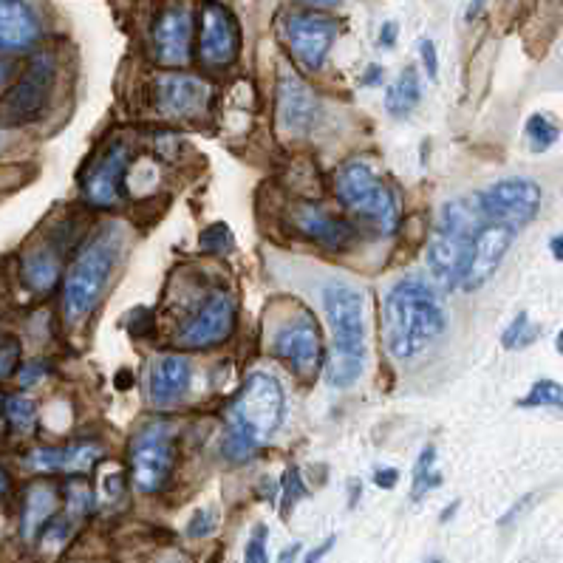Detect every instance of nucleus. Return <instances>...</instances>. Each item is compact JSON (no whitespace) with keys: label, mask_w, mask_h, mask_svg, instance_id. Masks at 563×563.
I'll list each match as a JSON object with an SVG mask.
<instances>
[{"label":"nucleus","mask_w":563,"mask_h":563,"mask_svg":"<svg viewBox=\"0 0 563 563\" xmlns=\"http://www.w3.org/2000/svg\"><path fill=\"white\" fill-rule=\"evenodd\" d=\"M447 328V314L436 292L420 278H402L385 295V349L397 359H411L436 343Z\"/></svg>","instance_id":"f257e3e1"},{"label":"nucleus","mask_w":563,"mask_h":563,"mask_svg":"<svg viewBox=\"0 0 563 563\" xmlns=\"http://www.w3.org/2000/svg\"><path fill=\"white\" fill-rule=\"evenodd\" d=\"M323 309L331 326V354L326 359V380L331 388H351L363 377L366 345V297L349 283H331L323 289Z\"/></svg>","instance_id":"f03ea898"},{"label":"nucleus","mask_w":563,"mask_h":563,"mask_svg":"<svg viewBox=\"0 0 563 563\" xmlns=\"http://www.w3.org/2000/svg\"><path fill=\"white\" fill-rule=\"evenodd\" d=\"M283 420V388L266 371H255L241 385L229 405V425L224 436V456L229 461H247L258 453Z\"/></svg>","instance_id":"7ed1b4c3"},{"label":"nucleus","mask_w":563,"mask_h":563,"mask_svg":"<svg viewBox=\"0 0 563 563\" xmlns=\"http://www.w3.org/2000/svg\"><path fill=\"white\" fill-rule=\"evenodd\" d=\"M475 215H482L479 207L475 204L470 207L467 201H451L439 215L436 233H433L428 247V269L433 281L442 283L444 289H451L461 281L473 233L479 229Z\"/></svg>","instance_id":"20e7f679"},{"label":"nucleus","mask_w":563,"mask_h":563,"mask_svg":"<svg viewBox=\"0 0 563 563\" xmlns=\"http://www.w3.org/2000/svg\"><path fill=\"white\" fill-rule=\"evenodd\" d=\"M117 255H120V238H113L111 233H103L82 247L63 289L66 314L71 320L85 317L99 303L111 281V272L117 266Z\"/></svg>","instance_id":"39448f33"},{"label":"nucleus","mask_w":563,"mask_h":563,"mask_svg":"<svg viewBox=\"0 0 563 563\" xmlns=\"http://www.w3.org/2000/svg\"><path fill=\"white\" fill-rule=\"evenodd\" d=\"M337 198L343 201L351 212L368 215L382 233H394L399 224V210L391 190L374 176V170L363 162H349L343 165L337 179H335Z\"/></svg>","instance_id":"423d86ee"},{"label":"nucleus","mask_w":563,"mask_h":563,"mask_svg":"<svg viewBox=\"0 0 563 563\" xmlns=\"http://www.w3.org/2000/svg\"><path fill=\"white\" fill-rule=\"evenodd\" d=\"M131 473L142 493H158L173 473V433L165 422L144 425L131 442Z\"/></svg>","instance_id":"0eeeda50"},{"label":"nucleus","mask_w":563,"mask_h":563,"mask_svg":"<svg viewBox=\"0 0 563 563\" xmlns=\"http://www.w3.org/2000/svg\"><path fill=\"white\" fill-rule=\"evenodd\" d=\"M54 89V63L51 57H37L26 77L12 85L0 99V127H18L35 122L49 105Z\"/></svg>","instance_id":"6e6552de"},{"label":"nucleus","mask_w":563,"mask_h":563,"mask_svg":"<svg viewBox=\"0 0 563 563\" xmlns=\"http://www.w3.org/2000/svg\"><path fill=\"white\" fill-rule=\"evenodd\" d=\"M475 207L487 221L524 227L541 210V187L532 179H504L475 196Z\"/></svg>","instance_id":"1a4fd4ad"},{"label":"nucleus","mask_w":563,"mask_h":563,"mask_svg":"<svg viewBox=\"0 0 563 563\" xmlns=\"http://www.w3.org/2000/svg\"><path fill=\"white\" fill-rule=\"evenodd\" d=\"M272 354L281 357L297 377L312 380L323 366V335L317 328L312 314H297L295 320L281 326V331L272 340Z\"/></svg>","instance_id":"9d476101"},{"label":"nucleus","mask_w":563,"mask_h":563,"mask_svg":"<svg viewBox=\"0 0 563 563\" xmlns=\"http://www.w3.org/2000/svg\"><path fill=\"white\" fill-rule=\"evenodd\" d=\"M515 238V227L501 224V221H487L479 224V229L473 233L470 250H467V261H465V272H461L459 286L465 289H482L490 278L496 275L498 264L504 261V255L510 252Z\"/></svg>","instance_id":"9b49d317"},{"label":"nucleus","mask_w":563,"mask_h":563,"mask_svg":"<svg viewBox=\"0 0 563 563\" xmlns=\"http://www.w3.org/2000/svg\"><path fill=\"white\" fill-rule=\"evenodd\" d=\"M241 49V28L221 4L207 0L198 20V57L207 68H227Z\"/></svg>","instance_id":"f8f14e48"},{"label":"nucleus","mask_w":563,"mask_h":563,"mask_svg":"<svg viewBox=\"0 0 563 563\" xmlns=\"http://www.w3.org/2000/svg\"><path fill=\"white\" fill-rule=\"evenodd\" d=\"M238 309L233 297L227 295H212L204 306L193 314V320L179 331V345L187 351H207L215 345L227 343L235 331Z\"/></svg>","instance_id":"ddd939ff"},{"label":"nucleus","mask_w":563,"mask_h":563,"mask_svg":"<svg viewBox=\"0 0 563 563\" xmlns=\"http://www.w3.org/2000/svg\"><path fill=\"white\" fill-rule=\"evenodd\" d=\"M335 37H337V23L326 18V14L297 12L286 20L289 49H292L295 60L309 71H317L326 63L331 46H335Z\"/></svg>","instance_id":"4468645a"},{"label":"nucleus","mask_w":563,"mask_h":563,"mask_svg":"<svg viewBox=\"0 0 563 563\" xmlns=\"http://www.w3.org/2000/svg\"><path fill=\"white\" fill-rule=\"evenodd\" d=\"M193 49V18L181 6L165 9L153 26V54L162 66L179 68L190 63Z\"/></svg>","instance_id":"2eb2a0df"},{"label":"nucleus","mask_w":563,"mask_h":563,"mask_svg":"<svg viewBox=\"0 0 563 563\" xmlns=\"http://www.w3.org/2000/svg\"><path fill=\"white\" fill-rule=\"evenodd\" d=\"M210 89L204 80L187 77V74H167L156 80V105L173 120L193 117L207 105Z\"/></svg>","instance_id":"dca6fc26"},{"label":"nucleus","mask_w":563,"mask_h":563,"mask_svg":"<svg viewBox=\"0 0 563 563\" xmlns=\"http://www.w3.org/2000/svg\"><path fill=\"white\" fill-rule=\"evenodd\" d=\"M317 120V96L292 71L281 74L278 82V122L283 131L303 134Z\"/></svg>","instance_id":"f3484780"},{"label":"nucleus","mask_w":563,"mask_h":563,"mask_svg":"<svg viewBox=\"0 0 563 563\" xmlns=\"http://www.w3.org/2000/svg\"><path fill=\"white\" fill-rule=\"evenodd\" d=\"M105 451L96 442H74L63 447H37L28 453V465L42 473H89Z\"/></svg>","instance_id":"a211bd4d"},{"label":"nucleus","mask_w":563,"mask_h":563,"mask_svg":"<svg viewBox=\"0 0 563 563\" xmlns=\"http://www.w3.org/2000/svg\"><path fill=\"white\" fill-rule=\"evenodd\" d=\"M193 382V366L190 359L181 354H167L162 357L150 371L148 380V397L156 405H173L179 402Z\"/></svg>","instance_id":"6ab92c4d"},{"label":"nucleus","mask_w":563,"mask_h":563,"mask_svg":"<svg viewBox=\"0 0 563 563\" xmlns=\"http://www.w3.org/2000/svg\"><path fill=\"white\" fill-rule=\"evenodd\" d=\"M127 167V150L125 144H113V148L99 158L94 170L85 176V196L96 207H111L120 196V181Z\"/></svg>","instance_id":"aec40b11"},{"label":"nucleus","mask_w":563,"mask_h":563,"mask_svg":"<svg viewBox=\"0 0 563 563\" xmlns=\"http://www.w3.org/2000/svg\"><path fill=\"white\" fill-rule=\"evenodd\" d=\"M40 37V20L26 0H0V51H23Z\"/></svg>","instance_id":"412c9836"},{"label":"nucleus","mask_w":563,"mask_h":563,"mask_svg":"<svg viewBox=\"0 0 563 563\" xmlns=\"http://www.w3.org/2000/svg\"><path fill=\"white\" fill-rule=\"evenodd\" d=\"M295 221L309 238H314L320 247H326L331 252H340L354 241V229L349 224L340 219H331V215H326L317 207H300L295 212Z\"/></svg>","instance_id":"4be33fe9"},{"label":"nucleus","mask_w":563,"mask_h":563,"mask_svg":"<svg viewBox=\"0 0 563 563\" xmlns=\"http://www.w3.org/2000/svg\"><path fill=\"white\" fill-rule=\"evenodd\" d=\"M57 507H60V493L51 484H32L26 493V504H23V538L35 541L42 527H46Z\"/></svg>","instance_id":"5701e85b"},{"label":"nucleus","mask_w":563,"mask_h":563,"mask_svg":"<svg viewBox=\"0 0 563 563\" xmlns=\"http://www.w3.org/2000/svg\"><path fill=\"white\" fill-rule=\"evenodd\" d=\"M422 103V82L416 68H405L397 77V82L385 94V108L394 120H405L413 113V108Z\"/></svg>","instance_id":"b1692460"},{"label":"nucleus","mask_w":563,"mask_h":563,"mask_svg":"<svg viewBox=\"0 0 563 563\" xmlns=\"http://www.w3.org/2000/svg\"><path fill=\"white\" fill-rule=\"evenodd\" d=\"M60 278V255L51 247H40L23 261V283L35 292H49Z\"/></svg>","instance_id":"393cba45"},{"label":"nucleus","mask_w":563,"mask_h":563,"mask_svg":"<svg viewBox=\"0 0 563 563\" xmlns=\"http://www.w3.org/2000/svg\"><path fill=\"white\" fill-rule=\"evenodd\" d=\"M442 473L436 470V447L428 444L425 451L416 459V467H413V484H411V498L413 501H422L430 490L442 487Z\"/></svg>","instance_id":"a878e982"},{"label":"nucleus","mask_w":563,"mask_h":563,"mask_svg":"<svg viewBox=\"0 0 563 563\" xmlns=\"http://www.w3.org/2000/svg\"><path fill=\"white\" fill-rule=\"evenodd\" d=\"M4 416L14 433H32L37 422V405L28 397H9L4 402Z\"/></svg>","instance_id":"bb28decb"},{"label":"nucleus","mask_w":563,"mask_h":563,"mask_svg":"<svg viewBox=\"0 0 563 563\" xmlns=\"http://www.w3.org/2000/svg\"><path fill=\"white\" fill-rule=\"evenodd\" d=\"M521 408H560L563 411V385L555 380H538L529 388L524 399H518Z\"/></svg>","instance_id":"cd10ccee"},{"label":"nucleus","mask_w":563,"mask_h":563,"mask_svg":"<svg viewBox=\"0 0 563 563\" xmlns=\"http://www.w3.org/2000/svg\"><path fill=\"white\" fill-rule=\"evenodd\" d=\"M558 136H560L558 125L550 117H544V113H532V117L527 120V139H529L532 150H536V153L550 150L552 144L558 142Z\"/></svg>","instance_id":"c85d7f7f"},{"label":"nucleus","mask_w":563,"mask_h":563,"mask_svg":"<svg viewBox=\"0 0 563 563\" xmlns=\"http://www.w3.org/2000/svg\"><path fill=\"white\" fill-rule=\"evenodd\" d=\"M309 496V487L303 482V475L297 467H286L283 479H281V515L289 518L295 510V504Z\"/></svg>","instance_id":"c756f323"},{"label":"nucleus","mask_w":563,"mask_h":563,"mask_svg":"<svg viewBox=\"0 0 563 563\" xmlns=\"http://www.w3.org/2000/svg\"><path fill=\"white\" fill-rule=\"evenodd\" d=\"M536 340H538V328L529 326V314L527 312L515 314V320L501 335V345H504V349H527V345H532Z\"/></svg>","instance_id":"7c9ffc66"},{"label":"nucleus","mask_w":563,"mask_h":563,"mask_svg":"<svg viewBox=\"0 0 563 563\" xmlns=\"http://www.w3.org/2000/svg\"><path fill=\"white\" fill-rule=\"evenodd\" d=\"M266 541H269V527L266 524H255L252 536L247 541V550H243V563H269Z\"/></svg>","instance_id":"2f4dec72"},{"label":"nucleus","mask_w":563,"mask_h":563,"mask_svg":"<svg viewBox=\"0 0 563 563\" xmlns=\"http://www.w3.org/2000/svg\"><path fill=\"white\" fill-rule=\"evenodd\" d=\"M201 247H204L207 252L233 250V233L227 229V224H210L204 233H201Z\"/></svg>","instance_id":"473e14b6"},{"label":"nucleus","mask_w":563,"mask_h":563,"mask_svg":"<svg viewBox=\"0 0 563 563\" xmlns=\"http://www.w3.org/2000/svg\"><path fill=\"white\" fill-rule=\"evenodd\" d=\"M215 527H219V515L212 510H196L190 524H187V536L190 538H210Z\"/></svg>","instance_id":"72a5a7b5"},{"label":"nucleus","mask_w":563,"mask_h":563,"mask_svg":"<svg viewBox=\"0 0 563 563\" xmlns=\"http://www.w3.org/2000/svg\"><path fill=\"white\" fill-rule=\"evenodd\" d=\"M420 54H422V63L430 80L439 77V57H436V46H433V40H420Z\"/></svg>","instance_id":"f704fd0d"},{"label":"nucleus","mask_w":563,"mask_h":563,"mask_svg":"<svg viewBox=\"0 0 563 563\" xmlns=\"http://www.w3.org/2000/svg\"><path fill=\"white\" fill-rule=\"evenodd\" d=\"M14 366H18V343L0 345V380L9 377V374L14 371Z\"/></svg>","instance_id":"c9c22d12"},{"label":"nucleus","mask_w":563,"mask_h":563,"mask_svg":"<svg viewBox=\"0 0 563 563\" xmlns=\"http://www.w3.org/2000/svg\"><path fill=\"white\" fill-rule=\"evenodd\" d=\"M374 484H377L380 490H394L397 482H399V470L397 467H374Z\"/></svg>","instance_id":"e433bc0d"},{"label":"nucleus","mask_w":563,"mask_h":563,"mask_svg":"<svg viewBox=\"0 0 563 563\" xmlns=\"http://www.w3.org/2000/svg\"><path fill=\"white\" fill-rule=\"evenodd\" d=\"M335 544H337V538H335V536L326 538L323 544H317L314 550H309L306 555H303V560H300V563H320V560H323L331 550H335Z\"/></svg>","instance_id":"4c0bfd02"},{"label":"nucleus","mask_w":563,"mask_h":563,"mask_svg":"<svg viewBox=\"0 0 563 563\" xmlns=\"http://www.w3.org/2000/svg\"><path fill=\"white\" fill-rule=\"evenodd\" d=\"M532 501H536V496H524V498H521V501H518V504H515V507H513V510L507 513V515H504V518H501V521H498V524H501V527H507V524H513V521H515V518H518V515H521V513H524V510L529 507V504H532Z\"/></svg>","instance_id":"58836bf2"},{"label":"nucleus","mask_w":563,"mask_h":563,"mask_svg":"<svg viewBox=\"0 0 563 563\" xmlns=\"http://www.w3.org/2000/svg\"><path fill=\"white\" fill-rule=\"evenodd\" d=\"M40 374H42V366H37V363H32V366H26V368L20 371V385H23V388H28V385H35V382L40 380Z\"/></svg>","instance_id":"ea45409f"},{"label":"nucleus","mask_w":563,"mask_h":563,"mask_svg":"<svg viewBox=\"0 0 563 563\" xmlns=\"http://www.w3.org/2000/svg\"><path fill=\"white\" fill-rule=\"evenodd\" d=\"M394 37H397V23H385L382 35H380V42L388 49V46H394Z\"/></svg>","instance_id":"a19ab883"},{"label":"nucleus","mask_w":563,"mask_h":563,"mask_svg":"<svg viewBox=\"0 0 563 563\" xmlns=\"http://www.w3.org/2000/svg\"><path fill=\"white\" fill-rule=\"evenodd\" d=\"M380 80H382V68H380V66H368L363 82H366V85H377Z\"/></svg>","instance_id":"79ce46f5"},{"label":"nucleus","mask_w":563,"mask_h":563,"mask_svg":"<svg viewBox=\"0 0 563 563\" xmlns=\"http://www.w3.org/2000/svg\"><path fill=\"white\" fill-rule=\"evenodd\" d=\"M14 74V63L12 60H0V89L9 82V77Z\"/></svg>","instance_id":"37998d69"},{"label":"nucleus","mask_w":563,"mask_h":563,"mask_svg":"<svg viewBox=\"0 0 563 563\" xmlns=\"http://www.w3.org/2000/svg\"><path fill=\"white\" fill-rule=\"evenodd\" d=\"M297 555H300V544H292V546H289V550H283V552H281L278 563H295V560H297Z\"/></svg>","instance_id":"c03bdc74"},{"label":"nucleus","mask_w":563,"mask_h":563,"mask_svg":"<svg viewBox=\"0 0 563 563\" xmlns=\"http://www.w3.org/2000/svg\"><path fill=\"white\" fill-rule=\"evenodd\" d=\"M550 250H552V255H555V261L563 264V235H555V238L550 241Z\"/></svg>","instance_id":"a18cd8bd"},{"label":"nucleus","mask_w":563,"mask_h":563,"mask_svg":"<svg viewBox=\"0 0 563 563\" xmlns=\"http://www.w3.org/2000/svg\"><path fill=\"white\" fill-rule=\"evenodd\" d=\"M484 9V0H470V6H467V20H475L482 14Z\"/></svg>","instance_id":"49530a36"},{"label":"nucleus","mask_w":563,"mask_h":563,"mask_svg":"<svg viewBox=\"0 0 563 563\" xmlns=\"http://www.w3.org/2000/svg\"><path fill=\"white\" fill-rule=\"evenodd\" d=\"M9 487H12L9 473H6V470H0V496H6V493H9Z\"/></svg>","instance_id":"de8ad7c7"},{"label":"nucleus","mask_w":563,"mask_h":563,"mask_svg":"<svg viewBox=\"0 0 563 563\" xmlns=\"http://www.w3.org/2000/svg\"><path fill=\"white\" fill-rule=\"evenodd\" d=\"M359 490H363V484H359V482H351V501H349V507H354V504H357Z\"/></svg>","instance_id":"09e8293b"},{"label":"nucleus","mask_w":563,"mask_h":563,"mask_svg":"<svg viewBox=\"0 0 563 563\" xmlns=\"http://www.w3.org/2000/svg\"><path fill=\"white\" fill-rule=\"evenodd\" d=\"M456 510H459V501H453V504H451V507H447V510L442 513V521H451V518H453V513H456Z\"/></svg>","instance_id":"8fccbe9b"},{"label":"nucleus","mask_w":563,"mask_h":563,"mask_svg":"<svg viewBox=\"0 0 563 563\" xmlns=\"http://www.w3.org/2000/svg\"><path fill=\"white\" fill-rule=\"evenodd\" d=\"M162 563H190L184 555H170V558H165Z\"/></svg>","instance_id":"3c124183"},{"label":"nucleus","mask_w":563,"mask_h":563,"mask_svg":"<svg viewBox=\"0 0 563 563\" xmlns=\"http://www.w3.org/2000/svg\"><path fill=\"white\" fill-rule=\"evenodd\" d=\"M309 4H314V6H331V4H337V0H309Z\"/></svg>","instance_id":"603ef678"},{"label":"nucleus","mask_w":563,"mask_h":563,"mask_svg":"<svg viewBox=\"0 0 563 563\" xmlns=\"http://www.w3.org/2000/svg\"><path fill=\"white\" fill-rule=\"evenodd\" d=\"M555 345H558V351L563 354V331H560V335H558V340H555Z\"/></svg>","instance_id":"864d4df0"},{"label":"nucleus","mask_w":563,"mask_h":563,"mask_svg":"<svg viewBox=\"0 0 563 563\" xmlns=\"http://www.w3.org/2000/svg\"><path fill=\"white\" fill-rule=\"evenodd\" d=\"M425 563H444L442 558H430V560H425Z\"/></svg>","instance_id":"5fc2aeb1"},{"label":"nucleus","mask_w":563,"mask_h":563,"mask_svg":"<svg viewBox=\"0 0 563 563\" xmlns=\"http://www.w3.org/2000/svg\"><path fill=\"white\" fill-rule=\"evenodd\" d=\"M0 416H4V402H0Z\"/></svg>","instance_id":"6e6d98bb"}]
</instances>
